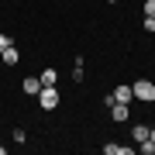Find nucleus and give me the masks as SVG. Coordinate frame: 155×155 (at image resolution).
I'll use <instances>...</instances> for the list:
<instances>
[{
  "mask_svg": "<svg viewBox=\"0 0 155 155\" xmlns=\"http://www.w3.org/2000/svg\"><path fill=\"white\" fill-rule=\"evenodd\" d=\"M131 93L141 100V104H155V83L152 79H138V83L131 86Z\"/></svg>",
  "mask_w": 155,
  "mask_h": 155,
  "instance_id": "nucleus-1",
  "label": "nucleus"
},
{
  "mask_svg": "<svg viewBox=\"0 0 155 155\" xmlns=\"http://www.w3.org/2000/svg\"><path fill=\"white\" fill-rule=\"evenodd\" d=\"M59 90L55 86H41V93H38V104H41V110H55L59 107Z\"/></svg>",
  "mask_w": 155,
  "mask_h": 155,
  "instance_id": "nucleus-2",
  "label": "nucleus"
},
{
  "mask_svg": "<svg viewBox=\"0 0 155 155\" xmlns=\"http://www.w3.org/2000/svg\"><path fill=\"white\" fill-rule=\"evenodd\" d=\"M110 100H114V104H131V100H134V93H131V86H117L114 90V93H110Z\"/></svg>",
  "mask_w": 155,
  "mask_h": 155,
  "instance_id": "nucleus-3",
  "label": "nucleus"
},
{
  "mask_svg": "<svg viewBox=\"0 0 155 155\" xmlns=\"http://www.w3.org/2000/svg\"><path fill=\"white\" fill-rule=\"evenodd\" d=\"M21 86H24V93H31V97H38V93H41V79H38V76H28Z\"/></svg>",
  "mask_w": 155,
  "mask_h": 155,
  "instance_id": "nucleus-4",
  "label": "nucleus"
},
{
  "mask_svg": "<svg viewBox=\"0 0 155 155\" xmlns=\"http://www.w3.org/2000/svg\"><path fill=\"white\" fill-rule=\"evenodd\" d=\"M17 59H21V55H17V48H14V45L0 52V62H4V66H17Z\"/></svg>",
  "mask_w": 155,
  "mask_h": 155,
  "instance_id": "nucleus-5",
  "label": "nucleus"
},
{
  "mask_svg": "<svg viewBox=\"0 0 155 155\" xmlns=\"http://www.w3.org/2000/svg\"><path fill=\"white\" fill-rule=\"evenodd\" d=\"M110 117L114 121H127V104H110Z\"/></svg>",
  "mask_w": 155,
  "mask_h": 155,
  "instance_id": "nucleus-6",
  "label": "nucleus"
},
{
  "mask_svg": "<svg viewBox=\"0 0 155 155\" xmlns=\"http://www.w3.org/2000/svg\"><path fill=\"white\" fill-rule=\"evenodd\" d=\"M38 79H41V86H55L59 72H55V69H41V76H38Z\"/></svg>",
  "mask_w": 155,
  "mask_h": 155,
  "instance_id": "nucleus-7",
  "label": "nucleus"
},
{
  "mask_svg": "<svg viewBox=\"0 0 155 155\" xmlns=\"http://www.w3.org/2000/svg\"><path fill=\"white\" fill-rule=\"evenodd\" d=\"M131 134H134V141H145V138H148V124H141V121H138V124L131 127Z\"/></svg>",
  "mask_w": 155,
  "mask_h": 155,
  "instance_id": "nucleus-8",
  "label": "nucleus"
},
{
  "mask_svg": "<svg viewBox=\"0 0 155 155\" xmlns=\"http://www.w3.org/2000/svg\"><path fill=\"white\" fill-rule=\"evenodd\" d=\"M138 152H141V155H155V141H152V138L138 141Z\"/></svg>",
  "mask_w": 155,
  "mask_h": 155,
  "instance_id": "nucleus-9",
  "label": "nucleus"
},
{
  "mask_svg": "<svg viewBox=\"0 0 155 155\" xmlns=\"http://www.w3.org/2000/svg\"><path fill=\"white\" fill-rule=\"evenodd\" d=\"M72 79H76V83H83V59H76V69H72Z\"/></svg>",
  "mask_w": 155,
  "mask_h": 155,
  "instance_id": "nucleus-10",
  "label": "nucleus"
},
{
  "mask_svg": "<svg viewBox=\"0 0 155 155\" xmlns=\"http://www.w3.org/2000/svg\"><path fill=\"white\" fill-rule=\"evenodd\" d=\"M145 17H155V0H145Z\"/></svg>",
  "mask_w": 155,
  "mask_h": 155,
  "instance_id": "nucleus-11",
  "label": "nucleus"
},
{
  "mask_svg": "<svg viewBox=\"0 0 155 155\" xmlns=\"http://www.w3.org/2000/svg\"><path fill=\"white\" fill-rule=\"evenodd\" d=\"M11 45H14V41L7 38V35H0V52H4V48H11Z\"/></svg>",
  "mask_w": 155,
  "mask_h": 155,
  "instance_id": "nucleus-12",
  "label": "nucleus"
},
{
  "mask_svg": "<svg viewBox=\"0 0 155 155\" xmlns=\"http://www.w3.org/2000/svg\"><path fill=\"white\" fill-rule=\"evenodd\" d=\"M145 31H155V17H145Z\"/></svg>",
  "mask_w": 155,
  "mask_h": 155,
  "instance_id": "nucleus-13",
  "label": "nucleus"
},
{
  "mask_svg": "<svg viewBox=\"0 0 155 155\" xmlns=\"http://www.w3.org/2000/svg\"><path fill=\"white\" fill-rule=\"evenodd\" d=\"M148 138H152V141H155V127H148Z\"/></svg>",
  "mask_w": 155,
  "mask_h": 155,
  "instance_id": "nucleus-14",
  "label": "nucleus"
},
{
  "mask_svg": "<svg viewBox=\"0 0 155 155\" xmlns=\"http://www.w3.org/2000/svg\"><path fill=\"white\" fill-rule=\"evenodd\" d=\"M107 4H117V0H107Z\"/></svg>",
  "mask_w": 155,
  "mask_h": 155,
  "instance_id": "nucleus-15",
  "label": "nucleus"
}]
</instances>
